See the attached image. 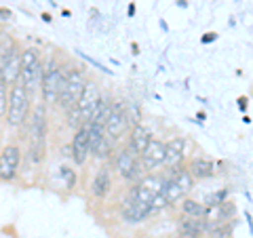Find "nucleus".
<instances>
[{
	"instance_id": "1a4fd4ad",
	"label": "nucleus",
	"mask_w": 253,
	"mask_h": 238,
	"mask_svg": "<svg viewBox=\"0 0 253 238\" xmlns=\"http://www.w3.org/2000/svg\"><path fill=\"white\" fill-rule=\"evenodd\" d=\"M70 158L74 164L83 166L89 158V122H83L72 135V144H70Z\"/></svg>"
},
{
	"instance_id": "b1692460",
	"label": "nucleus",
	"mask_w": 253,
	"mask_h": 238,
	"mask_svg": "<svg viewBox=\"0 0 253 238\" xmlns=\"http://www.w3.org/2000/svg\"><path fill=\"white\" fill-rule=\"evenodd\" d=\"M211 224V221H209ZM232 221H224V224H211L207 236L209 238H232Z\"/></svg>"
},
{
	"instance_id": "c85d7f7f",
	"label": "nucleus",
	"mask_w": 253,
	"mask_h": 238,
	"mask_svg": "<svg viewBox=\"0 0 253 238\" xmlns=\"http://www.w3.org/2000/svg\"><path fill=\"white\" fill-rule=\"evenodd\" d=\"M215 38H217V34H215V32H207V34H203L201 42H203V44H209V42H213V40H215Z\"/></svg>"
},
{
	"instance_id": "5701e85b",
	"label": "nucleus",
	"mask_w": 253,
	"mask_h": 238,
	"mask_svg": "<svg viewBox=\"0 0 253 238\" xmlns=\"http://www.w3.org/2000/svg\"><path fill=\"white\" fill-rule=\"evenodd\" d=\"M179 211L184 217H205V211H207V207H205L203 202L194 200V198H181L179 200Z\"/></svg>"
},
{
	"instance_id": "9b49d317",
	"label": "nucleus",
	"mask_w": 253,
	"mask_h": 238,
	"mask_svg": "<svg viewBox=\"0 0 253 238\" xmlns=\"http://www.w3.org/2000/svg\"><path fill=\"white\" fill-rule=\"evenodd\" d=\"M139 160H141V164L146 166L148 173L161 169L163 162H165V141L152 137L150 139V144H148V148L139 154Z\"/></svg>"
},
{
	"instance_id": "9d476101",
	"label": "nucleus",
	"mask_w": 253,
	"mask_h": 238,
	"mask_svg": "<svg viewBox=\"0 0 253 238\" xmlns=\"http://www.w3.org/2000/svg\"><path fill=\"white\" fill-rule=\"evenodd\" d=\"M99 95H101L99 84L95 82L93 78H86L84 89H83L81 97H78V101H76V108H78V112H81V116H83L84 122L91 120V114H93V110H95V104H97Z\"/></svg>"
},
{
	"instance_id": "dca6fc26",
	"label": "nucleus",
	"mask_w": 253,
	"mask_h": 238,
	"mask_svg": "<svg viewBox=\"0 0 253 238\" xmlns=\"http://www.w3.org/2000/svg\"><path fill=\"white\" fill-rule=\"evenodd\" d=\"M211 224L205 217H184L181 215L179 226H177V234H188L194 238H203L207 236Z\"/></svg>"
},
{
	"instance_id": "aec40b11",
	"label": "nucleus",
	"mask_w": 253,
	"mask_h": 238,
	"mask_svg": "<svg viewBox=\"0 0 253 238\" xmlns=\"http://www.w3.org/2000/svg\"><path fill=\"white\" fill-rule=\"evenodd\" d=\"M169 177L181 188V192H184L186 196L194 190V184H196V181H194L192 175H190V171L186 169V164H179V166H175V169H171V171H169Z\"/></svg>"
},
{
	"instance_id": "ddd939ff",
	"label": "nucleus",
	"mask_w": 253,
	"mask_h": 238,
	"mask_svg": "<svg viewBox=\"0 0 253 238\" xmlns=\"http://www.w3.org/2000/svg\"><path fill=\"white\" fill-rule=\"evenodd\" d=\"M184 146H186L184 137H173L171 141H165V162H163V166L167 171L184 164V158H186Z\"/></svg>"
},
{
	"instance_id": "7ed1b4c3",
	"label": "nucleus",
	"mask_w": 253,
	"mask_h": 238,
	"mask_svg": "<svg viewBox=\"0 0 253 238\" xmlns=\"http://www.w3.org/2000/svg\"><path fill=\"white\" fill-rule=\"evenodd\" d=\"M63 70L66 66L59 63V59L55 55H49L46 59H42V76H41V101L46 108H55L61 93L63 84Z\"/></svg>"
},
{
	"instance_id": "f3484780",
	"label": "nucleus",
	"mask_w": 253,
	"mask_h": 238,
	"mask_svg": "<svg viewBox=\"0 0 253 238\" xmlns=\"http://www.w3.org/2000/svg\"><path fill=\"white\" fill-rule=\"evenodd\" d=\"M186 169L190 171V175L194 177V181H201V179H211L215 175V162L209 160V158H203V156H196L192 160H188Z\"/></svg>"
},
{
	"instance_id": "72a5a7b5",
	"label": "nucleus",
	"mask_w": 253,
	"mask_h": 238,
	"mask_svg": "<svg viewBox=\"0 0 253 238\" xmlns=\"http://www.w3.org/2000/svg\"><path fill=\"white\" fill-rule=\"evenodd\" d=\"M133 15H135V2L129 4V17H133Z\"/></svg>"
},
{
	"instance_id": "f8f14e48",
	"label": "nucleus",
	"mask_w": 253,
	"mask_h": 238,
	"mask_svg": "<svg viewBox=\"0 0 253 238\" xmlns=\"http://www.w3.org/2000/svg\"><path fill=\"white\" fill-rule=\"evenodd\" d=\"M137 158H139V156L129 148V144H126V146H123L121 150H118V152H114L112 166H114V171H116L125 181H129V175H131L133 166H135V162H137Z\"/></svg>"
},
{
	"instance_id": "a878e982",
	"label": "nucleus",
	"mask_w": 253,
	"mask_h": 238,
	"mask_svg": "<svg viewBox=\"0 0 253 238\" xmlns=\"http://www.w3.org/2000/svg\"><path fill=\"white\" fill-rule=\"evenodd\" d=\"M63 114H66V122H68V126H70V129H72V131H76L78 126H81V124L84 122L76 106H72L70 110H66V112H63Z\"/></svg>"
},
{
	"instance_id": "c9c22d12",
	"label": "nucleus",
	"mask_w": 253,
	"mask_h": 238,
	"mask_svg": "<svg viewBox=\"0 0 253 238\" xmlns=\"http://www.w3.org/2000/svg\"><path fill=\"white\" fill-rule=\"evenodd\" d=\"M173 238H194V236H188V234H177V236H173Z\"/></svg>"
},
{
	"instance_id": "6e6552de",
	"label": "nucleus",
	"mask_w": 253,
	"mask_h": 238,
	"mask_svg": "<svg viewBox=\"0 0 253 238\" xmlns=\"http://www.w3.org/2000/svg\"><path fill=\"white\" fill-rule=\"evenodd\" d=\"M23 150L19 144L9 141L2 150H0V184H13L19 173Z\"/></svg>"
},
{
	"instance_id": "4468645a",
	"label": "nucleus",
	"mask_w": 253,
	"mask_h": 238,
	"mask_svg": "<svg viewBox=\"0 0 253 238\" xmlns=\"http://www.w3.org/2000/svg\"><path fill=\"white\" fill-rule=\"evenodd\" d=\"M110 190H112V169H110V162H104L93 175L91 194L95 198H106L110 194Z\"/></svg>"
},
{
	"instance_id": "39448f33",
	"label": "nucleus",
	"mask_w": 253,
	"mask_h": 238,
	"mask_svg": "<svg viewBox=\"0 0 253 238\" xmlns=\"http://www.w3.org/2000/svg\"><path fill=\"white\" fill-rule=\"evenodd\" d=\"M19 61H21V44L15 40L9 32H0V72L6 84L19 82Z\"/></svg>"
},
{
	"instance_id": "6ab92c4d",
	"label": "nucleus",
	"mask_w": 253,
	"mask_h": 238,
	"mask_svg": "<svg viewBox=\"0 0 253 238\" xmlns=\"http://www.w3.org/2000/svg\"><path fill=\"white\" fill-rule=\"evenodd\" d=\"M158 194L163 196V200H165V204H167V207H171V204H177L181 198H186V194L181 192V188H179L169 175L165 177L161 190H158Z\"/></svg>"
},
{
	"instance_id": "412c9836",
	"label": "nucleus",
	"mask_w": 253,
	"mask_h": 238,
	"mask_svg": "<svg viewBox=\"0 0 253 238\" xmlns=\"http://www.w3.org/2000/svg\"><path fill=\"white\" fill-rule=\"evenodd\" d=\"M112 154H114V141L108 139L106 135L89 150V156H93L95 160H99V162H110V156Z\"/></svg>"
},
{
	"instance_id": "7c9ffc66",
	"label": "nucleus",
	"mask_w": 253,
	"mask_h": 238,
	"mask_svg": "<svg viewBox=\"0 0 253 238\" xmlns=\"http://www.w3.org/2000/svg\"><path fill=\"white\" fill-rule=\"evenodd\" d=\"M11 11L9 9H2V6H0V17H2V19H11Z\"/></svg>"
},
{
	"instance_id": "f257e3e1",
	"label": "nucleus",
	"mask_w": 253,
	"mask_h": 238,
	"mask_svg": "<svg viewBox=\"0 0 253 238\" xmlns=\"http://www.w3.org/2000/svg\"><path fill=\"white\" fill-rule=\"evenodd\" d=\"M46 108L42 101L32 106V114L28 118V156L32 162L41 164L46 156V137H49V120Z\"/></svg>"
},
{
	"instance_id": "0eeeda50",
	"label": "nucleus",
	"mask_w": 253,
	"mask_h": 238,
	"mask_svg": "<svg viewBox=\"0 0 253 238\" xmlns=\"http://www.w3.org/2000/svg\"><path fill=\"white\" fill-rule=\"evenodd\" d=\"M131 118L129 112H126V101L123 99H116L112 101V108H110V114H108V120L104 122V131H106V137L112 139L114 144L121 141L126 133L131 131Z\"/></svg>"
},
{
	"instance_id": "f03ea898",
	"label": "nucleus",
	"mask_w": 253,
	"mask_h": 238,
	"mask_svg": "<svg viewBox=\"0 0 253 238\" xmlns=\"http://www.w3.org/2000/svg\"><path fill=\"white\" fill-rule=\"evenodd\" d=\"M34 97L23 89L19 82L9 86V97H6V112H4V124L9 129H23L28 124V118L32 114Z\"/></svg>"
},
{
	"instance_id": "c756f323",
	"label": "nucleus",
	"mask_w": 253,
	"mask_h": 238,
	"mask_svg": "<svg viewBox=\"0 0 253 238\" xmlns=\"http://www.w3.org/2000/svg\"><path fill=\"white\" fill-rule=\"evenodd\" d=\"M247 106H249V99L247 97H239V108L243 110V112L247 110Z\"/></svg>"
},
{
	"instance_id": "f704fd0d",
	"label": "nucleus",
	"mask_w": 253,
	"mask_h": 238,
	"mask_svg": "<svg viewBox=\"0 0 253 238\" xmlns=\"http://www.w3.org/2000/svg\"><path fill=\"white\" fill-rule=\"evenodd\" d=\"M196 118H199V122H203L205 118H207V114H205V112H196Z\"/></svg>"
},
{
	"instance_id": "473e14b6",
	"label": "nucleus",
	"mask_w": 253,
	"mask_h": 238,
	"mask_svg": "<svg viewBox=\"0 0 253 238\" xmlns=\"http://www.w3.org/2000/svg\"><path fill=\"white\" fill-rule=\"evenodd\" d=\"M42 19H44V23H53V17L49 13H42Z\"/></svg>"
},
{
	"instance_id": "cd10ccee",
	"label": "nucleus",
	"mask_w": 253,
	"mask_h": 238,
	"mask_svg": "<svg viewBox=\"0 0 253 238\" xmlns=\"http://www.w3.org/2000/svg\"><path fill=\"white\" fill-rule=\"evenodd\" d=\"M6 97H9V84L4 82V76L0 72V118H4L6 112Z\"/></svg>"
},
{
	"instance_id": "20e7f679",
	"label": "nucleus",
	"mask_w": 253,
	"mask_h": 238,
	"mask_svg": "<svg viewBox=\"0 0 253 238\" xmlns=\"http://www.w3.org/2000/svg\"><path fill=\"white\" fill-rule=\"evenodd\" d=\"M41 76H42V53L36 46L21 49L19 61V84L26 89L32 97L41 91Z\"/></svg>"
},
{
	"instance_id": "bb28decb",
	"label": "nucleus",
	"mask_w": 253,
	"mask_h": 238,
	"mask_svg": "<svg viewBox=\"0 0 253 238\" xmlns=\"http://www.w3.org/2000/svg\"><path fill=\"white\" fill-rule=\"evenodd\" d=\"M59 175L63 177V181H66V188L68 190H74L76 188V171L72 169V166H61Z\"/></svg>"
},
{
	"instance_id": "393cba45",
	"label": "nucleus",
	"mask_w": 253,
	"mask_h": 238,
	"mask_svg": "<svg viewBox=\"0 0 253 238\" xmlns=\"http://www.w3.org/2000/svg\"><path fill=\"white\" fill-rule=\"evenodd\" d=\"M228 194H230V188H221V190H217V192H213V194H209L207 198H205V207H217V204H221V202H226L228 200Z\"/></svg>"
},
{
	"instance_id": "4be33fe9",
	"label": "nucleus",
	"mask_w": 253,
	"mask_h": 238,
	"mask_svg": "<svg viewBox=\"0 0 253 238\" xmlns=\"http://www.w3.org/2000/svg\"><path fill=\"white\" fill-rule=\"evenodd\" d=\"M110 108H112V97L106 93L99 95L97 104H95V110L91 114V120L89 122H97V124H104L108 120V114H110Z\"/></svg>"
},
{
	"instance_id": "2eb2a0df",
	"label": "nucleus",
	"mask_w": 253,
	"mask_h": 238,
	"mask_svg": "<svg viewBox=\"0 0 253 238\" xmlns=\"http://www.w3.org/2000/svg\"><path fill=\"white\" fill-rule=\"evenodd\" d=\"M150 213H154L152 207L148 202H135V200H126L121 204V217L126 221V224H139L144 221Z\"/></svg>"
},
{
	"instance_id": "423d86ee",
	"label": "nucleus",
	"mask_w": 253,
	"mask_h": 238,
	"mask_svg": "<svg viewBox=\"0 0 253 238\" xmlns=\"http://www.w3.org/2000/svg\"><path fill=\"white\" fill-rule=\"evenodd\" d=\"M84 82H86V74L83 68L78 66H66L63 70V84H61V93H59V99H57V106L61 112H66L72 106H76L78 97L84 89Z\"/></svg>"
},
{
	"instance_id": "a211bd4d",
	"label": "nucleus",
	"mask_w": 253,
	"mask_h": 238,
	"mask_svg": "<svg viewBox=\"0 0 253 238\" xmlns=\"http://www.w3.org/2000/svg\"><path fill=\"white\" fill-rule=\"evenodd\" d=\"M150 139H152V133L148 131V126H144L141 122H137V124L131 126V131H129V148H131L137 156L148 148Z\"/></svg>"
},
{
	"instance_id": "2f4dec72",
	"label": "nucleus",
	"mask_w": 253,
	"mask_h": 238,
	"mask_svg": "<svg viewBox=\"0 0 253 238\" xmlns=\"http://www.w3.org/2000/svg\"><path fill=\"white\" fill-rule=\"evenodd\" d=\"M131 49H133V55H139V44L137 42H131Z\"/></svg>"
}]
</instances>
